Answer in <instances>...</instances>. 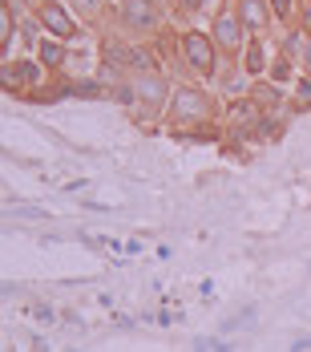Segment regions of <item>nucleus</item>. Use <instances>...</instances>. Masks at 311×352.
Here are the masks:
<instances>
[{"label": "nucleus", "instance_id": "1", "mask_svg": "<svg viewBox=\"0 0 311 352\" xmlns=\"http://www.w3.org/2000/svg\"><path fill=\"white\" fill-rule=\"evenodd\" d=\"M170 118L174 122H203V118H210L207 94H198V89H178L174 102H170Z\"/></svg>", "mask_w": 311, "mask_h": 352}, {"label": "nucleus", "instance_id": "2", "mask_svg": "<svg viewBox=\"0 0 311 352\" xmlns=\"http://www.w3.org/2000/svg\"><path fill=\"white\" fill-rule=\"evenodd\" d=\"M122 21L130 29L154 33L158 29V8H154V0H122Z\"/></svg>", "mask_w": 311, "mask_h": 352}, {"label": "nucleus", "instance_id": "3", "mask_svg": "<svg viewBox=\"0 0 311 352\" xmlns=\"http://www.w3.org/2000/svg\"><path fill=\"white\" fill-rule=\"evenodd\" d=\"M182 53H186V61H190L198 73L214 69V45H210L203 33H186L182 36Z\"/></svg>", "mask_w": 311, "mask_h": 352}, {"label": "nucleus", "instance_id": "4", "mask_svg": "<svg viewBox=\"0 0 311 352\" xmlns=\"http://www.w3.org/2000/svg\"><path fill=\"white\" fill-rule=\"evenodd\" d=\"M41 21H45V29H49V33H53V36H61V41L77 33L73 16L65 12V8H61V4H53V0H49V4H41Z\"/></svg>", "mask_w": 311, "mask_h": 352}, {"label": "nucleus", "instance_id": "5", "mask_svg": "<svg viewBox=\"0 0 311 352\" xmlns=\"http://www.w3.org/2000/svg\"><path fill=\"white\" fill-rule=\"evenodd\" d=\"M239 29H242V21H235L231 12H218V16H214V41H218L222 49H235L242 41Z\"/></svg>", "mask_w": 311, "mask_h": 352}, {"label": "nucleus", "instance_id": "6", "mask_svg": "<svg viewBox=\"0 0 311 352\" xmlns=\"http://www.w3.org/2000/svg\"><path fill=\"white\" fill-rule=\"evenodd\" d=\"M239 21H242V29H263L271 21V12H267L263 0H239Z\"/></svg>", "mask_w": 311, "mask_h": 352}, {"label": "nucleus", "instance_id": "7", "mask_svg": "<svg viewBox=\"0 0 311 352\" xmlns=\"http://www.w3.org/2000/svg\"><path fill=\"white\" fill-rule=\"evenodd\" d=\"M134 94H141V102H150V106H162V98H166V81H162V77H154V73H146Z\"/></svg>", "mask_w": 311, "mask_h": 352}, {"label": "nucleus", "instance_id": "8", "mask_svg": "<svg viewBox=\"0 0 311 352\" xmlns=\"http://www.w3.org/2000/svg\"><path fill=\"white\" fill-rule=\"evenodd\" d=\"M267 69V57H263V41H251L246 45V73H263Z\"/></svg>", "mask_w": 311, "mask_h": 352}, {"label": "nucleus", "instance_id": "9", "mask_svg": "<svg viewBox=\"0 0 311 352\" xmlns=\"http://www.w3.org/2000/svg\"><path fill=\"white\" fill-rule=\"evenodd\" d=\"M41 61L45 65H65V49L61 45H41Z\"/></svg>", "mask_w": 311, "mask_h": 352}, {"label": "nucleus", "instance_id": "10", "mask_svg": "<svg viewBox=\"0 0 311 352\" xmlns=\"http://www.w3.org/2000/svg\"><path fill=\"white\" fill-rule=\"evenodd\" d=\"M0 25H4V29H0V45L8 49V41H12V8H8V4L0 8Z\"/></svg>", "mask_w": 311, "mask_h": 352}, {"label": "nucleus", "instance_id": "11", "mask_svg": "<svg viewBox=\"0 0 311 352\" xmlns=\"http://www.w3.org/2000/svg\"><path fill=\"white\" fill-rule=\"evenodd\" d=\"M130 65H138L141 73H150V69H154V57H150L146 49H134V61H130Z\"/></svg>", "mask_w": 311, "mask_h": 352}, {"label": "nucleus", "instance_id": "12", "mask_svg": "<svg viewBox=\"0 0 311 352\" xmlns=\"http://www.w3.org/2000/svg\"><path fill=\"white\" fill-rule=\"evenodd\" d=\"M271 77H275V81H287V77H291V61H287V53L279 57V65L271 69Z\"/></svg>", "mask_w": 311, "mask_h": 352}, {"label": "nucleus", "instance_id": "13", "mask_svg": "<svg viewBox=\"0 0 311 352\" xmlns=\"http://www.w3.org/2000/svg\"><path fill=\"white\" fill-rule=\"evenodd\" d=\"M73 4H77V8H81V12H85V16H93V12H97V4H102V0H73Z\"/></svg>", "mask_w": 311, "mask_h": 352}, {"label": "nucleus", "instance_id": "14", "mask_svg": "<svg viewBox=\"0 0 311 352\" xmlns=\"http://www.w3.org/2000/svg\"><path fill=\"white\" fill-rule=\"evenodd\" d=\"M275 16H283V21L291 16V0H275Z\"/></svg>", "mask_w": 311, "mask_h": 352}, {"label": "nucleus", "instance_id": "15", "mask_svg": "<svg viewBox=\"0 0 311 352\" xmlns=\"http://www.w3.org/2000/svg\"><path fill=\"white\" fill-rule=\"evenodd\" d=\"M308 65H311V41H308Z\"/></svg>", "mask_w": 311, "mask_h": 352}]
</instances>
